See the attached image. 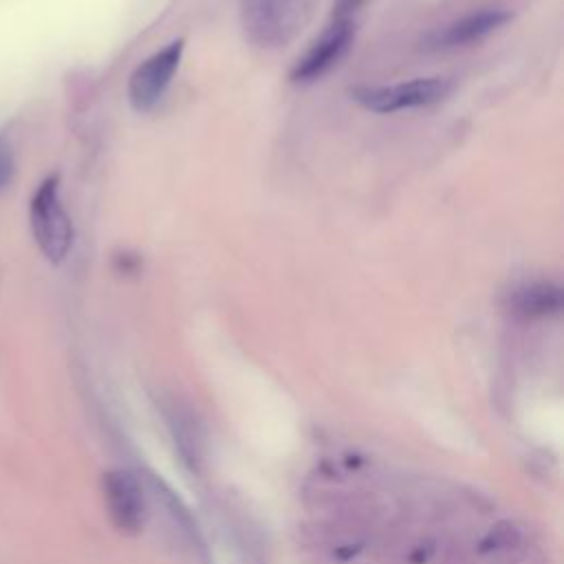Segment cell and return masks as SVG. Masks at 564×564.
<instances>
[{
	"label": "cell",
	"mask_w": 564,
	"mask_h": 564,
	"mask_svg": "<svg viewBox=\"0 0 564 564\" xmlns=\"http://www.w3.org/2000/svg\"><path fill=\"white\" fill-rule=\"evenodd\" d=\"M29 223L33 238L46 260L59 264L73 247V223L59 198V176H46L29 207Z\"/></svg>",
	"instance_id": "7a4b0ae2"
},
{
	"label": "cell",
	"mask_w": 564,
	"mask_h": 564,
	"mask_svg": "<svg viewBox=\"0 0 564 564\" xmlns=\"http://www.w3.org/2000/svg\"><path fill=\"white\" fill-rule=\"evenodd\" d=\"M522 542H524V535L520 527L511 520H500L482 538L480 551L491 557H509V555L513 557L520 553Z\"/></svg>",
	"instance_id": "30bf717a"
},
{
	"label": "cell",
	"mask_w": 564,
	"mask_h": 564,
	"mask_svg": "<svg viewBox=\"0 0 564 564\" xmlns=\"http://www.w3.org/2000/svg\"><path fill=\"white\" fill-rule=\"evenodd\" d=\"M317 0H240V26L260 48L291 44L313 20Z\"/></svg>",
	"instance_id": "6da1fadb"
},
{
	"label": "cell",
	"mask_w": 564,
	"mask_h": 564,
	"mask_svg": "<svg viewBox=\"0 0 564 564\" xmlns=\"http://www.w3.org/2000/svg\"><path fill=\"white\" fill-rule=\"evenodd\" d=\"M438 564H476V560L460 540L447 538L438 549Z\"/></svg>",
	"instance_id": "8fae6325"
},
{
	"label": "cell",
	"mask_w": 564,
	"mask_h": 564,
	"mask_svg": "<svg viewBox=\"0 0 564 564\" xmlns=\"http://www.w3.org/2000/svg\"><path fill=\"white\" fill-rule=\"evenodd\" d=\"M13 178V152L11 145L0 137V189H4Z\"/></svg>",
	"instance_id": "7c38bea8"
},
{
	"label": "cell",
	"mask_w": 564,
	"mask_h": 564,
	"mask_svg": "<svg viewBox=\"0 0 564 564\" xmlns=\"http://www.w3.org/2000/svg\"><path fill=\"white\" fill-rule=\"evenodd\" d=\"M452 93L447 77H416L390 86H355L350 97L372 112H397L405 108L432 106Z\"/></svg>",
	"instance_id": "3957f363"
},
{
	"label": "cell",
	"mask_w": 564,
	"mask_h": 564,
	"mask_svg": "<svg viewBox=\"0 0 564 564\" xmlns=\"http://www.w3.org/2000/svg\"><path fill=\"white\" fill-rule=\"evenodd\" d=\"M106 513L123 535H137L145 520V498L141 480L128 469H110L101 478Z\"/></svg>",
	"instance_id": "8992f818"
},
{
	"label": "cell",
	"mask_w": 564,
	"mask_h": 564,
	"mask_svg": "<svg viewBox=\"0 0 564 564\" xmlns=\"http://www.w3.org/2000/svg\"><path fill=\"white\" fill-rule=\"evenodd\" d=\"M165 419H167L172 438L178 447V454L192 469H198L203 460V432H200L198 419L187 405L178 403L176 399L165 403Z\"/></svg>",
	"instance_id": "ba28073f"
},
{
	"label": "cell",
	"mask_w": 564,
	"mask_h": 564,
	"mask_svg": "<svg viewBox=\"0 0 564 564\" xmlns=\"http://www.w3.org/2000/svg\"><path fill=\"white\" fill-rule=\"evenodd\" d=\"M509 20H511V13L507 9L487 7V9L467 13L458 20L445 24L443 29H436L434 33H430L425 37L423 46L432 48V51H447V48L469 46L474 42H480L482 37H487L489 33H494L496 29L507 24Z\"/></svg>",
	"instance_id": "52a82bcc"
},
{
	"label": "cell",
	"mask_w": 564,
	"mask_h": 564,
	"mask_svg": "<svg viewBox=\"0 0 564 564\" xmlns=\"http://www.w3.org/2000/svg\"><path fill=\"white\" fill-rule=\"evenodd\" d=\"M509 308L527 319L549 317L562 308V289L555 282H529L509 293Z\"/></svg>",
	"instance_id": "9c48e42d"
},
{
	"label": "cell",
	"mask_w": 564,
	"mask_h": 564,
	"mask_svg": "<svg viewBox=\"0 0 564 564\" xmlns=\"http://www.w3.org/2000/svg\"><path fill=\"white\" fill-rule=\"evenodd\" d=\"M366 0H337V4L333 7V18H350V13H355Z\"/></svg>",
	"instance_id": "4fadbf2b"
},
{
	"label": "cell",
	"mask_w": 564,
	"mask_h": 564,
	"mask_svg": "<svg viewBox=\"0 0 564 564\" xmlns=\"http://www.w3.org/2000/svg\"><path fill=\"white\" fill-rule=\"evenodd\" d=\"M183 48H185L183 37L172 40L170 44H165L161 51L152 53L148 59H143L134 68V73L130 75V82H128V99L137 112H148L159 104V99L167 90L174 73L178 70Z\"/></svg>",
	"instance_id": "277c9868"
},
{
	"label": "cell",
	"mask_w": 564,
	"mask_h": 564,
	"mask_svg": "<svg viewBox=\"0 0 564 564\" xmlns=\"http://www.w3.org/2000/svg\"><path fill=\"white\" fill-rule=\"evenodd\" d=\"M355 37V24L350 18H333L326 29L311 42L302 57L291 68V82L311 84L326 75L348 51Z\"/></svg>",
	"instance_id": "5b68a950"
}]
</instances>
